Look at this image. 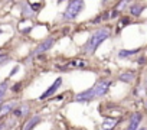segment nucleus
<instances>
[{
    "label": "nucleus",
    "instance_id": "12",
    "mask_svg": "<svg viewBox=\"0 0 147 130\" xmlns=\"http://www.w3.org/2000/svg\"><path fill=\"white\" fill-rule=\"evenodd\" d=\"M134 77H136V74L134 72H131V71H128V72H121L120 74V81H124V83H131L133 80H134Z\"/></svg>",
    "mask_w": 147,
    "mask_h": 130
},
{
    "label": "nucleus",
    "instance_id": "3",
    "mask_svg": "<svg viewBox=\"0 0 147 130\" xmlns=\"http://www.w3.org/2000/svg\"><path fill=\"white\" fill-rule=\"evenodd\" d=\"M110 88V81H100L92 87V93H94V98L97 97H102Z\"/></svg>",
    "mask_w": 147,
    "mask_h": 130
},
{
    "label": "nucleus",
    "instance_id": "10",
    "mask_svg": "<svg viewBox=\"0 0 147 130\" xmlns=\"http://www.w3.org/2000/svg\"><path fill=\"white\" fill-rule=\"evenodd\" d=\"M117 118H105L104 123H102V129L104 130H113L115 126H117Z\"/></svg>",
    "mask_w": 147,
    "mask_h": 130
},
{
    "label": "nucleus",
    "instance_id": "16",
    "mask_svg": "<svg viewBox=\"0 0 147 130\" xmlns=\"http://www.w3.org/2000/svg\"><path fill=\"white\" fill-rule=\"evenodd\" d=\"M6 90H7V81H3L2 84H0V101L3 100V97L6 94Z\"/></svg>",
    "mask_w": 147,
    "mask_h": 130
},
{
    "label": "nucleus",
    "instance_id": "26",
    "mask_svg": "<svg viewBox=\"0 0 147 130\" xmlns=\"http://www.w3.org/2000/svg\"><path fill=\"white\" fill-rule=\"evenodd\" d=\"M146 106H147V104H146Z\"/></svg>",
    "mask_w": 147,
    "mask_h": 130
},
{
    "label": "nucleus",
    "instance_id": "5",
    "mask_svg": "<svg viewBox=\"0 0 147 130\" xmlns=\"http://www.w3.org/2000/svg\"><path fill=\"white\" fill-rule=\"evenodd\" d=\"M61 84H62V78H56V81H55V83H53V84H52V85H51V87H49V88H48V90L39 97V100H45V98L51 97V95H52V94L61 87Z\"/></svg>",
    "mask_w": 147,
    "mask_h": 130
},
{
    "label": "nucleus",
    "instance_id": "1",
    "mask_svg": "<svg viewBox=\"0 0 147 130\" xmlns=\"http://www.w3.org/2000/svg\"><path fill=\"white\" fill-rule=\"evenodd\" d=\"M108 36H110V29H108V28H102V29L95 30V32L90 36V39L87 41V43H85V46H84L85 52H87V53H94V52L97 51V48H98Z\"/></svg>",
    "mask_w": 147,
    "mask_h": 130
},
{
    "label": "nucleus",
    "instance_id": "2",
    "mask_svg": "<svg viewBox=\"0 0 147 130\" xmlns=\"http://www.w3.org/2000/svg\"><path fill=\"white\" fill-rule=\"evenodd\" d=\"M82 7H84V2H82V0H72V2H69V3L66 5L63 18H65L66 20L75 19V18L81 13Z\"/></svg>",
    "mask_w": 147,
    "mask_h": 130
},
{
    "label": "nucleus",
    "instance_id": "20",
    "mask_svg": "<svg viewBox=\"0 0 147 130\" xmlns=\"http://www.w3.org/2000/svg\"><path fill=\"white\" fill-rule=\"evenodd\" d=\"M20 87H22V84H20V83H18V84H15V85L12 87V91H15V93H18V91L20 90Z\"/></svg>",
    "mask_w": 147,
    "mask_h": 130
},
{
    "label": "nucleus",
    "instance_id": "24",
    "mask_svg": "<svg viewBox=\"0 0 147 130\" xmlns=\"http://www.w3.org/2000/svg\"><path fill=\"white\" fill-rule=\"evenodd\" d=\"M138 130H147V129H144V127H143V129H138Z\"/></svg>",
    "mask_w": 147,
    "mask_h": 130
},
{
    "label": "nucleus",
    "instance_id": "18",
    "mask_svg": "<svg viewBox=\"0 0 147 130\" xmlns=\"http://www.w3.org/2000/svg\"><path fill=\"white\" fill-rule=\"evenodd\" d=\"M107 18H110V13H107V12H105V13H102L101 16H98L92 23H98V22H101V20H107Z\"/></svg>",
    "mask_w": 147,
    "mask_h": 130
},
{
    "label": "nucleus",
    "instance_id": "6",
    "mask_svg": "<svg viewBox=\"0 0 147 130\" xmlns=\"http://www.w3.org/2000/svg\"><path fill=\"white\" fill-rule=\"evenodd\" d=\"M91 100H94V93H92V88H90V90H87V91H82V93H80L77 97H75V101H91Z\"/></svg>",
    "mask_w": 147,
    "mask_h": 130
},
{
    "label": "nucleus",
    "instance_id": "25",
    "mask_svg": "<svg viewBox=\"0 0 147 130\" xmlns=\"http://www.w3.org/2000/svg\"><path fill=\"white\" fill-rule=\"evenodd\" d=\"M146 90H147V80H146Z\"/></svg>",
    "mask_w": 147,
    "mask_h": 130
},
{
    "label": "nucleus",
    "instance_id": "23",
    "mask_svg": "<svg viewBox=\"0 0 147 130\" xmlns=\"http://www.w3.org/2000/svg\"><path fill=\"white\" fill-rule=\"evenodd\" d=\"M30 30H32V28H26V29H23L22 32H23V33H28V32H30Z\"/></svg>",
    "mask_w": 147,
    "mask_h": 130
},
{
    "label": "nucleus",
    "instance_id": "9",
    "mask_svg": "<svg viewBox=\"0 0 147 130\" xmlns=\"http://www.w3.org/2000/svg\"><path fill=\"white\" fill-rule=\"evenodd\" d=\"M13 107H15V103H13V101H10V103H6V104H3L2 107H0V117H3V116H6L7 113L13 111Z\"/></svg>",
    "mask_w": 147,
    "mask_h": 130
},
{
    "label": "nucleus",
    "instance_id": "15",
    "mask_svg": "<svg viewBox=\"0 0 147 130\" xmlns=\"http://www.w3.org/2000/svg\"><path fill=\"white\" fill-rule=\"evenodd\" d=\"M28 110H29V106H26V104H23L22 107H19V108H16V110H13V114H15L16 117H22V116H25V114L28 113Z\"/></svg>",
    "mask_w": 147,
    "mask_h": 130
},
{
    "label": "nucleus",
    "instance_id": "13",
    "mask_svg": "<svg viewBox=\"0 0 147 130\" xmlns=\"http://www.w3.org/2000/svg\"><path fill=\"white\" fill-rule=\"evenodd\" d=\"M85 65H87L85 61H82V59H75V61H71V62L68 64V67H69V68H84Z\"/></svg>",
    "mask_w": 147,
    "mask_h": 130
},
{
    "label": "nucleus",
    "instance_id": "11",
    "mask_svg": "<svg viewBox=\"0 0 147 130\" xmlns=\"http://www.w3.org/2000/svg\"><path fill=\"white\" fill-rule=\"evenodd\" d=\"M138 52H140V49H121L118 52V58H128V56L138 53Z\"/></svg>",
    "mask_w": 147,
    "mask_h": 130
},
{
    "label": "nucleus",
    "instance_id": "8",
    "mask_svg": "<svg viewBox=\"0 0 147 130\" xmlns=\"http://www.w3.org/2000/svg\"><path fill=\"white\" fill-rule=\"evenodd\" d=\"M39 121H40V117H39V116H33L32 118H29V120L26 121V124H25L23 130H32V129H33Z\"/></svg>",
    "mask_w": 147,
    "mask_h": 130
},
{
    "label": "nucleus",
    "instance_id": "22",
    "mask_svg": "<svg viewBox=\"0 0 147 130\" xmlns=\"http://www.w3.org/2000/svg\"><path fill=\"white\" fill-rule=\"evenodd\" d=\"M18 70H19V67H15V68L12 70V72H10V77H12V75H15V74L18 72Z\"/></svg>",
    "mask_w": 147,
    "mask_h": 130
},
{
    "label": "nucleus",
    "instance_id": "17",
    "mask_svg": "<svg viewBox=\"0 0 147 130\" xmlns=\"http://www.w3.org/2000/svg\"><path fill=\"white\" fill-rule=\"evenodd\" d=\"M128 23H130V19H128L127 16H124V18H121V19H120V23H118V28H117V29H118L117 32H120V29H121L123 26H125V25H128Z\"/></svg>",
    "mask_w": 147,
    "mask_h": 130
},
{
    "label": "nucleus",
    "instance_id": "19",
    "mask_svg": "<svg viewBox=\"0 0 147 130\" xmlns=\"http://www.w3.org/2000/svg\"><path fill=\"white\" fill-rule=\"evenodd\" d=\"M42 6H43L42 3H30V9H32V12H33V10H39Z\"/></svg>",
    "mask_w": 147,
    "mask_h": 130
},
{
    "label": "nucleus",
    "instance_id": "7",
    "mask_svg": "<svg viewBox=\"0 0 147 130\" xmlns=\"http://www.w3.org/2000/svg\"><path fill=\"white\" fill-rule=\"evenodd\" d=\"M140 121H141V114H140V113L133 114L131 118H130V123H128L127 130H137L138 126H140Z\"/></svg>",
    "mask_w": 147,
    "mask_h": 130
},
{
    "label": "nucleus",
    "instance_id": "21",
    "mask_svg": "<svg viewBox=\"0 0 147 130\" xmlns=\"http://www.w3.org/2000/svg\"><path fill=\"white\" fill-rule=\"evenodd\" d=\"M127 5H128L127 2H121V3H118V5H117V9H118V10H121V9H123V7H125Z\"/></svg>",
    "mask_w": 147,
    "mask_h": 130
},
{
    "label": "nucleus",
    "instance_id": "14",
    "mask_svg": "<svg viewBox=\"0 0 147 130\" xmlns=\"http://www.w3.org/2000/svg\"><path fill=\"white\" fill-rule=\"evenodd\" d=\"M143 10H144V6H141V5H133V6L130 7V13H131L133 16H140Z\"/></svg>",
    "mask_w": 147,
    "mask_h": 130
},
{
    "label": "nucleus",
    "instance_id": "4",
    "mask_svg": "<svg viewBox=\"0 0 147 130\" xmlns=\"http://www.w3.org/2000/svg\"><path fill=\"white\" fill-rule=\"evenodd\" d=\"M53 43H55V39H53V38H48L46 41H43L42 43L38 45V48L33 51V55H39V53H42V52L49 51V49L53 46Z\"/></svg>",
    "mask_w": 147,
    "mask_h": 130
}]
</instances>
